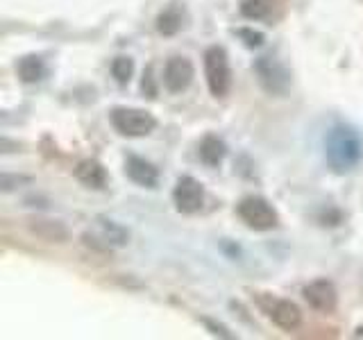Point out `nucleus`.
Here are the masks:
<instances>
[{
	"mask_svg": "<svg viewBox=\"0 0 363 340\" xmlns=\"http://www.w3.org/2000/svg\"><path fill=\"white\" fill-rule=\"evenodd\" d=\"M363 157V136L354 125L338 120L325 134V159L334 173L343 175L350 173L352 168Z\"/></svg>",
	"mask_w": 363,
	"mask_h": 340,
	"instance_id": "obj_1",
	"label": "nucleus"
},
{
	"mask_svg": "<svg viewBox=\"0 0 363 340\" xmlns=\"http://www.w3.org/2000/svg\"><path fill=\"white\" fill-rule=\"evenodd\" d=\"M204 77H207V86L213 98H225L232 89V68L230 57L220 45H211L204 50Z\"/></svg>",
	"mask_w": 363,
	"mask_h": 340,
	"instance_id": "obj_2",
	"label": "nucleus"
},
{
	"mask_svg": "<svg viewBox=\"0 0 363 340\" xmlns=\"http://www.w3.org/2000/svg\"><path fill=\"white\" fill-rule=\"evenodd\" d=\"M236 215L245 227L255 232H270L279 225V215L275 207L259 196H247L236 204Z\"/></svg>",
	"mask_w": 363,
	"mask_h": 340,
	"instance_id": "obj_3",
	"label": "nucleus"
},
{
	"mask_svg": "<svg viewBox=\"0 0 363 340\" xmlns=\"http://www.w3.org/2000/svg\"><path fill=\"white\" fill-rule=\"evenodd\" d=\"M109 120L121 136H128V139H141L155 132L157 128V118L150 111L145 109H136V107H116L111 109Z\"/></svg>",
	"mask_w": 363,
	"mask_h": 340,
	"instance_id": "obj_4",
	"label": "nucleus"
},
{
	"mask_svg": "<svg viewBox=\"0 0 363 340\" xmlns=\"http://www.w3.org/2000/svg\"><path fill=\"white\" fill-rule=\"evenodd\" d=\"M255 75L261 89L270 96H286L291 89V71L275 57H259L255 62Z\"/></svg>",
	"mask_w": 363,
	"mask_h": 340,
	"instance_id": "obj_5",
	"label": "nucleus"
},
{
	"mask_svg": "<svg viewBox=\"0 0 363 340\" xmlns=\"http://www.w3.org/2000/svg\"><path fill=\"white\" fill-rule=\"evenodd\" d=\"M173 202L179 213H198L204 204V188L191 175H182L173 188Z\"/></svg>",
	"mask_w": 363,
	"mask_h": 340,
	"instance_id": "obj_6",
	"label": "nucleus"
},
{
	"mask_svg": "<svg viewBox=\"0 0 363 340\" xmlns=\"http://www.w3.org/2000/svg\"><path fill=\"white\" fill-rule=\"evenodd\" d=\"M196 77V68L184 55H173L164 66V86L170 94H182L186 91Z\"/></svg>",
	"mask_w": 363,
	"mask_h": 340,
	"instance_id": "obj_7",
	"label": "nucleus"
},
{
	"mask_svg": "<svg viewBox=\"0 0 363 340\" xmlns=\"http://www.w3.org/2000/svg\"><path fill=\"white\" fill-rule=\"evenodd\" d=\"M306 304L318 313H334L338 306V290L329 279H315L302 290Z\"/></svg>",
	"mask_w": 363,
	"mask_h": 340,
	"instance_id": "obj_8",
	"label": "nucleus"
},
{
	"mask_svg": "<svg viewBox=\"0 0 363 340\" xmlns=\"http://www.w3.org/2000/svg\"><path fill=\"white\" fill-rule=\"evenodd\" d=\"M98 232L100 236H91V234H84V241L86 245H94L96 249H109V247H123L128 245L130 241V232L121 227L118 222H113L105 215H100L98 218Z\"/></svg>",
	"mask_w": 363,
	"mask_h": 340,
	"instance_id": "obj_9",
	"label": "nucleus"
},
{
	"mask_svg": "<svg viewBox=\"0 0 363 340\" xmlns=\"http://www.w3.org/2000/svg\"><path fill=\"white\" fill-rule=\"evenodd\" d=\"M125 175L143 188H155L159 184V170L155 168V164L136 154H130L125 159Z\"/></svg>",
	"mask_w": 363,
	"mask_h": 340,
	"instance_id": "obj_10",
	"label": "nucleus"
},
{
	"mask_svg": "<svg viewBox=\"0 0 363 340\" xmlns=\"http://www.w3.org/2000/svg\"><path fill=\"white\" fill-rule=\"evenodd\" d=\"M270 320L275 322L284 332H295L302 324V311L300 306L291 300H275L268 309Z\"/></svg>",
	"mask_w": 363,
	"mask_h": 340,
	"instance_id": "obj_11",
	"label": "nucleus"
},
{
	"mask_svg": "<svg viewBox=\"0 0 363 340\" xmlns=\"http://www.w3.org/2000/svg\"><path fill=\"white\" fill-rule=\"evenodd\" d=\"M28 230L30 234H34L37 238L45 243H66L71 232H68V227L60 220H48V218H34L28 222Z\"/></svg>",
	"mask_w": 363,
	"mask_h": 340,
	"instance_id": "obj_12",
	"label": "nucleus"
},
{
	"mask_svg": "<svg viewBox=\"0 0 363 340\" xmlns=\"http://www.w3.org/2000/svg\"><path fill=\"white\" fill-rule=\"evenodd\" d=\"M75 177L79 184H84L89 188H105L107 186V170L96 159H84L75 168Z\"/></svg>",
	"mask_w": 363,
	"mask_h": 340,
	"instance_id": "obj_13",
	"label": "nucleus"
},
{
	"mask_svg": "<svg viewBox=\"0 0 363 340\" xmlns=\"http://www.w3.org/2000/svg\"><path fill=\"white\" fill-rule=\"evenodd\" d=\"M227 154V145L225 141L220 139V136H216V134H207L204 139L200 141L198 145V157H200V162L204 166H209V168H216V166H220L223 164V159Z\"/></svg>",
	"mask_w": 363,
	"mask_h": 340,
	"instance_id": "obj_14",
	"label": "nucleus"
},
{
	"mask_svg": "<svg viewBox=\"0 0 363 340\" xmlns=\"http://www.w3.org/2000/svg\"><path fill=\"white\" fill-rule=\"evenodd\" d=\"M184 26V7L177 3H170L164 7L157 16V32L164 37H175V34Z\"/></svg>",
	"mask_w": 363,
	"mask_h": 340,
	"instance_id": "obj_15",
	"label": "nucleus"
},
{
	"mask_svg": "<svg viewBox=\"0 0 363 340\" xmlns=\"http://www.w3.org/2000/svg\"><path fill=\"white\" fill-rule=\"evenodd\" d=\"M241 14L250 21H270L279 9V0H241Z\"/></svg>",
	"mask_w": 363,
	"mask_h": 340,
	"instance_id": "obj_16",
	"label": "nucleus"
},
{
	"mask_svg": "<svg viewBox=\"0 0 363 340\" xmlns=\"http://www.w3.org/2000/svg\"><path fill=\"white\" fill-rule=\"evenodd\" d=\"M16 73L21 77V82L34 84V82H39V79H43L45 64H43V60L39 55H26V57H21V60H18Z\"/></svg>",
	"mask_w": 363,
	"mask_h": 340,
	"instance_id": "obj_17",
	"label": "nucleus"
},
{
	"mask_svg": "<svg viewBox=\"0 0 363 340\" xmlns=\"http://www.w3.org/2000/svg\"><path fill=\"white\" fill-rule=\"evenodd\" d=\"M111 75L116 79L118 84H130V79L134 75V60L132 57H116V60L111 62Z\"/></svg>",
	"mask_w": 363,
	"mask_h": 340,
	"instance_id": "obj_18",
	"label": "nucleus"
},
{
	"mask_svg": "<svg viewBox=\"0 0 363 340\" xmlns=\"http://www.w3.org/2000/svg\"><path fill=\"white\" fill-rule=\"evenodd\" d=\"M236 34H238V39L247 45V48H261V45H264V34L257 32V30L241 28V30H236Z\"/></svg>",
	"mask_w": 363,
	"mask_h": 340,
	"instance_id": "obj_19",
	"label": "nucleus"
},
{
	"mask_svg": "<svg viewBox=\"0 0 363 340\" xmlns=\"http://www.w3.org/2000/svg\"><path fill=\"white\" fill-rule=\"evenodd\" d=\"M141 89H143V94H145L147 98H157V89H155V79H152V66H147V68H145Z\"/></svg>",
	"mask_w": 363,
	"mask_h": 340,
	"instance_id": "obj_20",
	"label": "nucleus"
},
{
	"mask_svg": "<svg viewBox=\"0 0 363 340\" xmlns=\"http://www.w3.org/2000/svg\"><path fill=\"white\" fill-rule=\"evenodd\" d=\"M202 324L209 329V332L213 334V336H220V338H234L230 332H227V327H223V324H218V322H213V320H209V317H202Z\"/></svg>",
	"mask_w": 363,
	"mask_h": 340,
	"instance_id": "obj_21",
	"label": "nucleus"
},
{
	"mask_svg": "<svg viewBox=\"0 0 363 340\" xmlns=\"http://www.w3.org/2000/svg\"><path fill=\"white\" fill-rule=\"evenodd\" d=\"M30 181V177H26V175H3V191H11V188H16V186H21V184H28Z\"/></svg>",
	"mask_w": 363,
	"mask_h": 340,
	"instance_id": "obj_22",
	"label": "nucleus"
}]
</instances>
